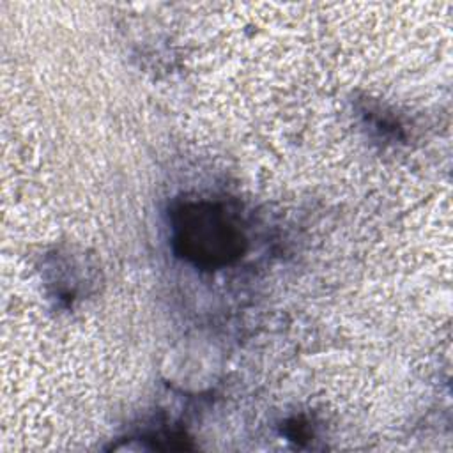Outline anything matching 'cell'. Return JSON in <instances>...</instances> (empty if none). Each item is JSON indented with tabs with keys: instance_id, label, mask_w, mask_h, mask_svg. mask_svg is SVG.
<instances>
[{
	"instance_id": "6da1fadb",
	"label": "cell",
	"mask_w": 453,
	"mask_h": 453,
	"mask_svg": "<svg viewBox=\"0 0 453 453\" xmlns=\"http://www.w3.org/2000/svg\"><path fill=\"white\" fill-rule=\"evenodd\" d=\"M173 253L196 269L218 271L234 265L248 241L232 214L212 200H184L170 211Z\"/></svg>"
}]
</instances>
